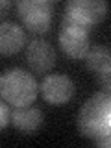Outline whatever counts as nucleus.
Here are the masks:
<instances>
[{
	"mask_svg": "<svg viewBox=\"0 0 111 148\" xmlns=\"http://www.w3.org/2000/svg\"><path fill=\"white\" fill-rule=\"evenodd\" d=\"M76 124L82 135L92 141L111 133V92L92 95L82 106Z\"/></svg>",
	"mask_w": 111,
	"mask_h": 148,
	"instance_id": "f257e3e1",
	"label": "nucleus"
},
{
	"mask_svg": "<svg viewBox=\"0 0 111 148\" xmlns=\"http://www.w3.org/2000/svg\"><path fill=\"white\" fill-rule=\"evenodd\" d=\"M37 82L30 72L22 69H9L0 78V95L15 108H26L37 98Z\"/></svg>",
	"mask_w": 111,
	"mask_h": 148,
	"instance_id": "f03ea898",
	"label": "nucleus"
},
{
	"mask_svg": "<svg viewBox=\"0 0 111 148\" xmlns=\"http://www.w3.org/2000/svg\"><path fill=\"white\" fill-rule=\"evenodd\" d=\"M108 15V2L104 0H71L65 6L61 28L89 30Z\"/></svg>",
	"mask_w": 111,
	"mask_h": 148,
	"instance_id": "7ed1b4c3",
	"label": "nucleus"
},
{
	"mask_svg": "<svg viewBox=\"0 0 111 148\" xmlns=\"http://www.w3.org/2000/svg\"><path fill=\"white\" fill-rule=\"evenodd\" d=\"M17 9L24 28L32 34H45L50 28L54 13V4L50 0H18Z\"/></svg>",
	"mask_w": 111,
	"mask_h": 148,
	"instance_id": "20e7f679",
	"label": "nucleus"
},
{
	"mask_svg": "<svg viewBox=\"0 0 111 148\" xmlns=\"http://www.w3.org/2000/svg\"><path fill=\"white\" fill-rule=\"evenodd\" d=\"M39 92L45 98V102H48L52 106H63L74 98L76 85L65 74H48L39 83Z\"/></svg>",
	"mask_w": 111,
	"mask_h": 148,
	"instance_id": "39448f33",
	"label": "nucleus"
},
{
	"mask_svg": "<svg viewBox=\"0 0 111 148\" xmlns=\"http://www.w3.org/2000/svg\"><path fill=\"white\" fill-rule=\"evenodd\" d=\"M26 61L37 74H46L56 65V50L45 39H34L26 46Z\"/></svg>",
	"mask_w": 111,
	"mask_h": 148,
	"instance_id": "423d86ee",
	"label": "nucleus"
},
{
	"mask_svg": "<svg viewBox=\"0 0 111 148\" xmlns=\"http://www.w3.org/2000/svg\"><path fill=\"white\" fill-rule=\"evenodd\" d=\"M59 46L69 58L85 59L87 52L91 50L89 34L82 28H61L59 32Z\"/></svg>",
	"mask_w": 111,
	"mask_h": 148,
	"instance_id": "0eeeda50",
	"label": "nucleus"
},
{
	"mask_svg": "<svg viewBox=\"0 0 111 148\" xmlns=\"http://www.w3.org/2000/svg\"><path fill=\"white\" fill-rule=\"evenodd\" d=\"M26 43V34L15 22H2L0 26V52L4 56H13L21 52Z\"/></svg>",
	"mask_w": 111,
	"mask_h": 148,
	"instance_id": "6e6552de",
	"label": "nucleus"
},
{
	"mask_svg": "<svg viewBox=\"0 0 111 148\" xmlns=\"http://www.w3.org/2000/svg\"><path fill=\"white\" fill-rule=\"evenodd\" d=\"M45 115L37 108H15L11 111V124L22 133H34L43 126Z\"/></svg>",
	"mask_w": 111,
	"mask_h": 148,
	"instance_id": "1a4fd4ad",
	"label": "nucleus"
},
{
	"mask_svg": "<svg viewBox=\"0 0 111 148\" xmlns=\"http://www.w3.org/2000/svg\"><path fill=\"white\" fill-rule=\"evenodd\" d=\"M85 65L95 74H100V72L111 69V48H108L104 45L92 46L85 56Z\"/></svg>",
	"mask_w": 111,
	"mask_h": 148,
	"instance_id": "9d476101",
	"label": "nucleus"
},
{
	"mask_svg": "<svg viewBox=\"0 0 111 148\" xmlns=\"http://www.w3.org/2000/svg\"><path fill=\"white\" fill-rule=\"evenodd\" d=\"M96 80H98L100 87L104 89V92H111V69H108V71L100 72V74H95Z\"/></svg>",
	"mask_w": 111,
	"mask_h": 148,
	"instance_id": "9b49d317",
	"label": "nucleus"
},
{
	"mask_svg": "<svg viewBox=\"0 0 111 148\" xmlns=\"http://www.w3.org/2000/svg\"><path fill=\"white\" fill-rule=\"evenodd\" d=\"M0 113H2V119H0V128H6L9 122H11V111L8 109V104H2L0 106Z\"/></svg>",
	"mask_w": 111,
	"mask_h": 148,
	"instance_id": "f8f14e48",
	"label": "nucleus"
},
{
	"mask_svg": "<svg viewBox=\"0 0 111 148\" xmlns=\"http://www.w3.org/2000/svg\"><path fill=\"white\" fill-rule=\"evenodd\" d=\"M95 145L96 146H111V133H108V135H104L100 139H96Z\"/></svg>",
	"mask_w": 111,
	"mask_h": 148,
	"instance_id": "ddd939ff",
	"label": "nucleus"
},
{
	"mask_svg": "<svg viewBox=\"0 0 111 148\" xmlns=\"http://www.w3.org/2000/svg\"><path fill=\"white\" fill-rule=\"evenodd\" d=\"M9 6H11V2H9V0H4V2H2V9H6Z\"/></svg>",
	"mask_w": 111,
	"mask_h": 148,
	"instance_id": "4468645a",
	"label": "nucleus"
}]
</instances>
